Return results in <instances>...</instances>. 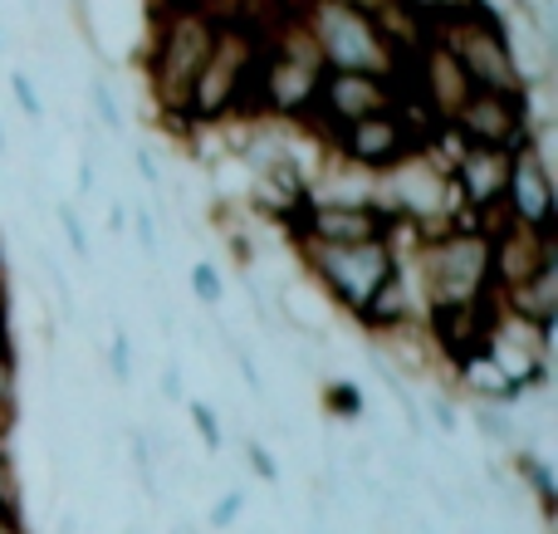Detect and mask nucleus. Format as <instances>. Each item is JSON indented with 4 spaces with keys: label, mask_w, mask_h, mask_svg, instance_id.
<instances>
[{
    "label": "nucleus",
    "mask_w": 558,
    "mask_h": 534,
    "mask_svg": "<svg viewBox=\"0 0 558 534\" xmlns=\"http://www.w3.org/2000/svg\"><path fill=\"white\" fill-rule=\"evenodd\" d=\"M186 417H192V427H196V441H202L206 451H221L226 447V432H221V412L211 408L206 398H186Z\"/></svg>",
    "instance_id": "4be33fe9"
},
{
    "label": "nucleus",
    "mask_w": 558,
    "mask_h": 534,
    "mask_svg": "<svg viewBox=\"0 0 558 534\" xmlns=\"http://www.w3.org/2000/svg\"><path fill=\"white\" fill-rule=\"evenodd\" d=\"M299 270L328 294L338 314L353 319L377 290L383 280L397 270V245L392 241H367V245H299Z\"/></svg>",
    "instance_id": "39448f33"
},
{
    "label": "nucleus",
    "mask_w": 558,
    "mask_h": 534,
    "mask_svg": "<svg viewBox=\"0 0 558 534\" xmlns=\"http://www.w3.org/2000/svg\"><path fill=\"white\" fill-rule=\"evenodd\" d=\"M510 481H514L520 490H530L534 506H539V520L554 530V520H558V481H554V466H549V461H544L534 447L510 451Z\"/></svg>",
    "instance_id": "2eb2a0df"
},
{
    "label": "nucleus",
    "mask_w": 558,
    "mask_h": 534,
    "mask_svg": "<svg viewBox=\"0 0 558 534\" xmlns=\"http://www.w3.org/2000/svg\"><path fill=\"white\" fill-rule=\"evenodd\" d=\"M422 422H432L441 437H456L461 432V402H456V392L451 388H436V392H426V402H422Z\"/></svg>",
    "instance_id": "412c9836"
},
{
    "label": "nucleus",
    "mask_w": 558,
    "mask_h": 534,
    "mask_svg": "<svg viewBox=\"0 0 558 534\" xmlns=\"http://www.w3.org/2000/svg\"><path fill=\"white\" fill-rule=\"evenodd\" d=\"M10 314H15V294H10V275L0 270V333H10Z\"/></svg>",
    "instance_id": "473e14b6"
},
{
    "label": "nucleus",
    "mask_w": 558,
    "mask_h": 534,
    "mask_svg": "<svg viewBox=\"0 0 558 534\" xmlns=\"http://www.w3.org/2000/svg\"><path fill=\"white\" fill-rule=\"evenodd\" d=\"M108 378H113L118 388L133 383V339H128L123 324H113V339H108Z\"/></svg>",
    "instance_id": "393cba45"
},
{
    "label": "nucleus",
    "mask_w": 558,
    "mask_h": 534,
    "mask_svg": "<svg viewBox=\"0 0 558 534\" xmlns=\"http://www.w3.org/2000/svg\"><path fill=\"white\" fill-rule=\"evenodd\" d=\"M289 251L299 245H367V241H392L397 255L407 251L412 231L397 221L392 211H383L377 202L363 206H324V202H299L294 211L279 221Z\"/></svg>",
    "instance_id": "0eeeda50"
},
{
    "label": "nucleus",
    "mask_w": 558,
    "mask_h": 534,
    "mask_svg": "<svg viewBox=\"0 0 558 534\" xmlns=\"http://www.w3.org/2000/svg\"><path fill=\"white\" fill-rule=\"evenodd\" d=\"M471 422H475V432H481L490 447H500V451H520L524 447L520 412L500 408V402H471Z\"/></svg>",
    "instance_id": "f3484780"
},
{
    "label": "nucleus",
    "mask_w": 558,
    "mask_h": 534,
    "mask_svg": "<svg viewBox=\"0 0 558 534\" xmlns=\"http://www.w3.org/2000/svg\"><path fill=\"white\" fill-rule=\"evenodd\" d=\"M397 104H402L397 78H387V74H328L324 69V78H318V88H314V104H308V113L299 128L314 137V147H324L338 128L363 123V118L387 113V108H397Z\"/></svg>",
    "instance_id": "1a4fd4ad"
},
{
    "label": "nucleus",
    "mask_w": 558,
    "mask_h": 534,
    "mask_svg": "<svg viewBox=\"0 0 558 534\" xmlns=\"http://www.w3.org/2000/svg\"><path fill=\"white\" fill-rule=\"evenodd\" d=\"M123 221H128L123 202H113V211H108V231H113V235H123Z\"/></svg>",
    "instance_id": "72a5a7b5"
},
{
    "label": "nucleus",
    "mask_w": 558,
    "mask_h": 534,
    "mask_svg": "<svg viewBox=\"0 0 558 534\" xmlns=\"http://www.w3.org/2000/svg\"><path fill=\"white\" fill-rule=\"evenodd\" d=\"M338 5H357V10H383L387 0H338Z\"/></svg>",
    "instance_id": "c9c22d12"
},
{
    "label": "nucleus",
    "mask_w": 558,
    "mask_h": 534,
    "mask_svg": "<svg viewBox=\"0 0 558 534\" xmlns=\"http://www.w3.org/2000/svg\"><path fill=\"white\" fill-rule=\"evenodd\" d=\"M432 39L456 59L461 78L475 94H505V98H524L530 94V78L520 74L510 49V20L490 5V0H475L471 10L441 20L432 29Z\"/></svg>",
    "instance_id": "20e7f679"
},
{
    "label": "nucleus",
    "mask_w": 558,
    "mask_h": 534,
    "mask_svg": "<svg viewBox=\"0 0 558 534\" xmlns=\"http://www.w3.org/2000/svg\"><path fill=\"white\" fill-rule=\"evenodd\" d=\"M241 457L251 461V471L265 481V486H275V481H279V457H275L270 447H265L260 437H245V441H241Z\"/></svg>",
    "instance_id": "a878e982"
},
{
    "label": "nucleus",
    "mask_w": 558,
    "mask_h": 534,
    "mask_svg": "<svg viewBox=\"0 0 558 534\" xmlns=\"http://www.w3.org/2000/svg\"><path fill=\"white\" fill-rule=\"evenodd\" d=\"M15 427L0 422V510L20 525H29V496H25V471H20V451H15Z\"/></svg>",
    "instance_id": "dca6fc26"
},
{
    "label": "nucleus",
    "mask_w": 558,
    "mask_h": 534,
    "mask_svg": "<svg viewBox=\"0 0 558 534\" xmlns=\"http://www.w3.org/2000/svg\"><path fill=\"white\" fill-rule=\"evenodd\" d=\"M192 294H196V304H206V310H221L226 304V280H221V270H216L211 260L192 265Z\"/></svg>",
    "instance_id": "b1692460"
},
{
    "label": "nucleus",
    "mask_w": 558,
    "mask_h": 534,
    "mask_svg": "<svg viewBox=\"0 0 558 534\" xmlns=\"http://www.w3.org/2000/svg\"><path fill=\"white\" fill-rule=\"evenodd\" d=\"M157 392H162L167 402H186V383H182V363L167 359L162 373H157Z\"/></svg>",
    "instance_id": "7c9ffc66"
},
{
    "label": "nucleus",
    "mask_w": 558,
    "mask_h": 534,
    "mask_svg": "<svg viewBox=\"0 0 558 534\" xmlns=\"http://www.w3.org/2000/svg\"><path fill=\"white\" fill-rule=\"evenodd\" d=\"M402 265L412 275V290L422 300V314H456L490 300V235L471 221H451L436 231H416L402 251Z\"/></svg>",
    "instance_id": "f03ea898"
},
{
    "label": "nucleus",
    "mask_w": 558,
    "mask_h": 534,
    "mask_svg": "<svg viewBox=\"0 0 558 534\" xmlns=\"http://www.w3.org/2000/svg\"><path fill=\"white\" fill-rule=\"evenodd\" d=\"M294 20L328 74H387L397 78V88L426 39H402L383 10H357L338 0H294Z\"/></svg>",
    "instance_id": "f257e3e1"
},
{
    "label": "nucleus",
    "mask_w": 558,
    "mask_h": 534,
    "mask_svg": "<svg viewBox=\"0 0 558 534\" xmlns=\"http://www.w3.org/2000/svg\"><path fill=\"white\" fill-rule=\"evenodd\" d=\"M98 182V162H94V147H84V157H78V196H88Z\"/></svg>",
    "instance_id": "2f4dec72"
},
{
    "label": "nucleus",
    "mask_w": 558,
    "mask_h": 534,
    "mask_svg": "<svg viewBox=\"0 0 558 534\" xmlns=\"http://www.w3.org/2000/svg\"><path fill=\"white\" fill-rule=\"evenodd\" d=\"M373 202L383 206V211H392L412 235L461 221L451 182H446V162L436 157V147H422V153H412L402 167L373 177Z\"/></svg>",
    "instance_id": "423d86ee"
},
{
    "label": "nucleus",
    "mask_w": 558,
    "mask_h": 534,
    "mask_svg": "<svg viewBox=\"0 0 558 534\" xmlns=\"http://www.w3.org/2000/svg\"><path fill=\"white\" fill-rule=\"evenodd\" d=\"M133 167H137V177H143V182L153 186L157 196L167 192V172H162V162H157L153 147H137V153H133Z\"/></svg>",
    "instance_id": "c756f323"
},
{
    "label": "nucleus",
    "mask_w": 558,
    "mask_h": 534,
    "mask_svg": "<svg viewBox=\"0 0 558 534\" xmlns=\"http://www.w3.org/2000/svg\"><path fill=\"white\" fill-rule=\"evenodd\" d=\"M549 137H554V123H534L530 143H520L510 153L500 211H505V221L530 226V231L558 241V186H554V167H549Z\"/></svg>",
    "instance_id": "6e6552de"
},
{
    "label": "nucleus",
    "mask_w": 558,
    "mask_h": 534,
    "mask_svg": "<svg viewBox=\"0 0 558 534\" xmlns=\"http://www.w3.org/2000/svg\"><path fill=\"white\" fill-rule=\"evenodd\" d=\"M0 534H29V525H20V520H10L5 510H0Z\"/></svg>",
    "instance_id": "f704fd0d"
},
{
    "label": "nucleus",
    "mask_w": 558,
    "mask_h": 534,
    "mask_svg": "<svg viewBox=\"0 0 558 534\" xmlns=\"http://www.w3.org/2000/svg\"><path fill=\"white\" fill-rule=\"evenodd\" d=\"M123 534H137V530H123Z\"/></svg>",
    "instance_id": "ea45409f"
},
{
    "label": "nucleus",
    "mask_w": 558,
    "mask_h": 534,
    "mask_svg": "<svg viewBox=\"0 0 558 534\" xmlns=\"http://www.w3.org/2000/svg\"><path fill=\"white\" fill-rule=\"evenodd\" d=\"M133 241H137V251H143L147 260L157 265V255H162V241H157V216L147 211V206H133Z\"/></svg>",
    "instance_id": "cd10ccee"
},
{
    "label": "nucleus",
    "mask_w": 558,
    "mask_h": 534,
    "mask_svg": "<svg viewBox=\"0 0 558 534\" xmlns=\"http://www.w3.org/2000/svg\"><path fill=\"white\" fill-rule=\"evenodd\" d=\"M216 20L206 15L196 0H167V5H153V25H147V45H143V74H147V94L157 104V118L172 123L182 137L186 133V98H192V84L202 74L206 54L216 45Z\"/></svg>",
    "instance_id": "7ed1b4c3"
},
{
    "label": "nucleus",
    "mask_w": 558,
    "mask_h": 534,
    "mask_svg": "<svg viewBox=\"0 0 558 534\" xmlns=\"http://www.w3.org/2000/svg\"><path fill=\"white\" fill-rule=\"evenodd\" d=\"M182 534H202V530H196V525H186V530H182Z\"/></svg>",
    "instance_id": "4c0bfd02"
},
{
    "label": "nucleus",
    "mask_w": 558,
    "mask_h": 534,
    "mask_svg": "<svg viewBox=\"0 0 558 534\" xmlns=\"http://www.w3.org/2000/svg\"><path fill=\"white\" fill-rule=\"evenodd\" d=\"M84 98H88V108H94V128L98 133H123V104H118V88L108 84V74H88V84H84Z\"/></svg>",
    "instance_id": "a211bd4d"
},
{
    "label": "nucleus",
    "mask_w": 558,
    "mask_h": 534,
    "mask_svg": "<svg viewBox=\"0 0 558 534\" xmlns=\"http://www.w3.org/2000/svg\"><path fill=\"white\" fill-rule=\"evenodd\" d=\"M294 133H299V128L279 123V118H251V123H241V137H235L231 157L255 177V182H260V177H265V172H275L279 162L299 157Z\"/></svg>",
    "instance_id": "4468645a"
},
{
    "label": "nucleus",
    "mask_w": 558,
    "mask_h": 534,
    "mask_svg": "<svg viewBox=\"0 0 558 534\" xmlns=\"http://www.w3.org/2000/svg\"><path fill=\"white\" fill-rule=\"evenodd\" d=\"M0 162H10V137H5V128H0Z\"/></svg>",
    "instance_id": "e433bc0d"
},
{
    "label": "nucleus",
    "mask_w": 558,
    "mask_h": 534,
    "mask_svg": "<svg viewBox=\"0 0 558 534\" xmlns=\"http://www.w3.org/2000/svg\"><path fill=\"white\" fill-rule=\"evenodd\" d=\"M510 10L539 35H554V0H510Z\"/></svg>",
    "instance_id": "c85d7f7f"
},
{
    "label": "nucleus",
    "mask_w": 558,
    "mask_h": 534,
    "mask_svg": "<svg viewBox=\"0 0 558 534\" xmlns=\"http://www.w3.org/2000/svg\"><path fill=\"white\" fill-rule=\"evenodd\" d=\"M324 412L333 422H363V412H367L363 388H357V383H348V378L324 383Z\"/></svg>",
    "instance_id": "aec40b11"
},
{
    "label": "nucleus",
    "mask_w": 558,
    "mask_h": 534,
    "mask_svg": "<svg viewBox=\"0 0 558 534\" xmlns=\"http://www.w3.org/2000/svg\"><path fill=\"white\" fill-rule=\"evenodd\" d=\"M5 88H10V98H15V108H20V118L29 123V133H39L45 128V94L35 88V78L25 74V69H10V78H5Z\"/></svg>",
    "instance_id": "6ab92c4d"
},
{
    "label": "nucleus",
    "mask_w": 558,
    "mask_h": 534,
    "mask_svg": "<svg viewBox=\"0 0 558 534\" xmlns=\"http://www.w3.org/2000/svg\"><path fill=\"white\" fill-rule=\"evenodd\" d=\"M241 510H245V486H231L211 510H206V525H211V530H231L235 520H241Z\"/></svg>",
    "instance_id": "bb28decb"
},
{
    "label": "nucleus",
    "mask_w": 558,
    "mask_h": 534,
    "mask_svg": "<svg viewBox=\"0 0 558 534\" xmlns=\"http://www.w3.org/2000/svg\"><path fill=\"white\" fill-rule=\"evenodd\" d=\"M348 324H357V329L367 333V343H383V339H392V333L422 329V300H416L412 275H407L402 260H397V270L383 280V290H377Z\"/></svg>",
    "instance_id": "ddd939ff"
},
{
    "label": "nucleus",
    "mask_w": 558,
    "mask_h": 534,
    "mask_svg": "<svg viewBox=\"0 0 558 534\" xmlns=\"http://www.w3.org/2000/svg\"><path fill=\"white\" fill-rule=\"evenodd\" d=\"M485 235H490V284H495V294L514 290V284H524L534 270H544L549 260H558L554 235H539V231H530V226H514V221H505V216Z\"/></svg>",
    "instance_id": "f8f14e48"
},
{
    "label": "nucleus",
    "mask_w": 558,
    "mask_h": 534,
    "mask_svg": "<svg viewBox=\"0 0 558 534\" xmlns=\"http://www.w3.org/2000/svg\"><path fill=\"white\" fill-rule=\"evenodd\" d=\"M505 177H510V153H495V147H451L446 182H451L461 221L481 226V231H490V226L500 221Z\"/></svg>",
    "instance_id": "9b49d317"
},
{
    "label": "nucleus",
    "mask_w": 558,
    "mask_h": 534,
    "mask_svg": "<svg viewBox=\"0 0 558 534\" xmlns=\"http://www.w3.org/2000/svg\"><path fill=\"white\" fill-rule=\"evenodd\" d=\"M54 221L64 226L69 251H74L84 265L94 260V245H88V226H84V216H78V206H74V202H54Z\"/></svg>",
    "instance_id": "5701e85b"
},
{
    "label": "nucleus",
    "mask_w": 558,
    "mask_h": 534,
    "mask_svg": "<svg viewBox=\"0 0 558 534\" xmlns=\"http://www.w3.org/2000/svg\"><path fill=\"white\" fill-rule=\"evenodd\" d=\"M465 534H471V530H465Z\"/></svg>",
    "instance_id": "a19ab883"
},
{
    "label": "nucleus",
    "mask_w": 558,
    "mask_h": 534,
    "mask_svg": "<svg viewBox=\"0 0 558 534\" xmlns=\"http://www.w3.org/2000/svg\"><path fill=\"white\" fill-rule=\"evenodd\" d=\"M0 270H5V251H0Z\"/></svg>",
    "instance_id": "58836bf2"
},
{
    "label": "nucleus",
    "mask_w": 558,
    "mask_h": 534,
    "mask_svg": "<svg viewBox=\"0 0 558 534\" xmlns=\"http://www.w3.org/2000/svg\"><path fill=\"white\" fill-rule=\"evenodd\" d=\"M534 137V108L530 94L505 98V94H465L456 113L441 123V143L451 147H495V153H514L520 143Z\"/></svg>",
    "instance_id": "9d476101"
}]
</instances>
